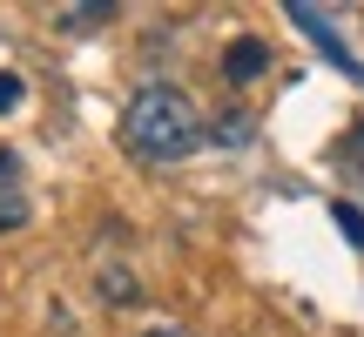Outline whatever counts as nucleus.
<instances>
[{"label": "nucleus", "instance_id": "obj_1", "mask_svg": "<svg viewBox=\"0 0 364 337\" xmlns=\"http://www.w3.org/2000/svg\"><path fill=\"white\" fill-rule=\"evenodd\" d=\"M122 149L142 162H182L203 149V108L189 102L182 88H142L129 95V108H122Z\"/></svg>", "mask_w": 364, "mask_h": 337}, {"label": "nucleus", "instance_id": "obj_2", "mask_svg": "<svg viewBox=\"0 0 364 337\" xmlns=\"http://www.w3.org/2000/svg\"><path fill=\"white\" fill-rule=\"evenodd\" d=\"M263 68H270V48H263L257 34H236L230 48H223V81H230V88H243V81H257Z\"/></svg>", "mask_w": 364, "mask_h": 337}, {"label": "nucleus", "instance_id": "obj_3", "mask_svg": "<svg viewBox=\"0 0 364 337\" xmlns=\"http://www.w3.org/2000/svg\"><path fill=\"white\" fill-rule=\"evenodd\" d=\"M102 21H115L108 0H95V7H61V27H68V34H95Z\"/></svg>", "mask_w": 364, "mask_h": 337}, {"label": "nucleus", "instance_id": "obj_4", "mask_svg": "<svg viewBox=\"0 0 364 337\" xmlns=\"http://www.w3.org/2000/svg\"><path fill=\"white\" fill-rule=\"evenodd\" d=\"M102 290H108V304H135V277L129 270H102Z\"/></svg>", "mask_w": 364, "mask_h": 337}, {"label": "nucleus", "instance_id": "obj_5", "mask_svg": "<svg viewBox=\"0 0 364 337\" xmlns=\"http://www.w3.org/2000/svg\"><path fill=\"white\" fill-rule=\"evenodd\" d=\"M21 223H27V196L7 189V196H0V230H21Z\"/></svg>", "mask_w": 364, "mask_h": 337}, {"label": "nucleus", "instance_id": "obj_6", "mask_svg": "<svg viewBox=\"0 0 364 337\" xmlns=\"http://www.w3.org/2000/svg\"><path fill=\"white\" fill-rule=\"evenodd\" d=\"M21 75H0V115H14V108H21Z\"/></svg>", "mask_w": 364, "mask_h": 337}, {"label": "nucleus", "instance_id": "obj_7", "mask_svg": "<svg viewBox=\"0 0 364 337\" xmlns=\"http://www.w3.org/2000/svg\"><path fill=\"white\" fill-rule=\"evenodd\" d=\"M14 182H21V156H14V149H7V142H0V196H7V189H14Z\"/></svg>", "mask_w": 364, "mask_h": 337}, {"label": "nucleus", "instance_id": "obj_8", "mask_svg": "<svg viewBox=\"0 0 364 337\" xmlns=\"http://www.w3.org/2000/svg\"><path fill=\"white\" fill-rule=\"evenodd\" d=\"M338 223H344V236H351V243L364 250V216H358V209H351V203H338Z\"/></svg>", "mask_w": 364, "mask_h": 337}, {"label": "nucleus", "instance_id": "obj_9", "mask_svg": "<svg viewBox=\"0 0 364 337\" xmlns=\"http://www.w3.org/2000/svg\"><path fill=\"white\" fill-rule=\"evenodd\" d=\"M243 129H250V122H243V115H223V122H216V142H250V135H243Z\"/></svg>", "mask_w": 364, "mask_h": 337}, {"label": "nucleus", "instance_id": "obj_10", "mask_svg": "<svg viewBox=\"0 0 364 337\" xmlns=\"http://www.w3.org/2000/svg\"><path fill=\"white\" fill-rule=\"evenodd\" d=\"M142 337H196V331H176V324H156V331H142Z\"/></svg>", "mask_w": 364, "mask_h": 337}, {"label": "nucleus", "instance_id": "obj_11", "mask_svg": "<svg viewBox=\"0 0 364 337\" xmlns=\"http://www.w3.org/2000/svg\"><path fill=\"white\" fill-rule=\"evenodd\" d=\"M358 142H364V129H358Z\"/></svg>", "mask_w": 364, "mask_h": 337}]
</instances>
